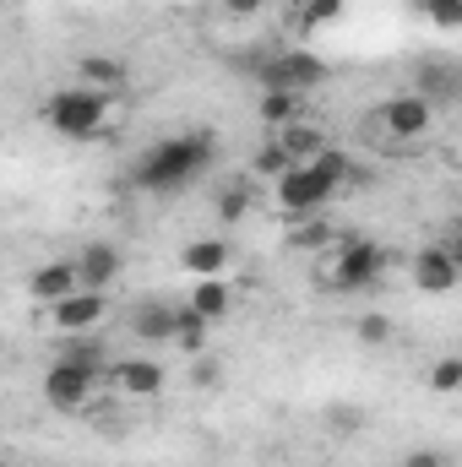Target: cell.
Returning <instances> with one entry per match:
<instances>
[{"label":"cell","instance_id":"obj_19","mask_svg":"<svg viewBox=\"0 0 462 467\" xmlns=\"http://www.w3.org/2000/svg\"><path fill=\"white\" fill-rule=\"evenodd\" d=\"M229 305H234V294H229V283H224V277H202V283L191 288V310H196L202 321H213V327L229 316Z\"/></svg>","mask_w":462,"mask_h":467},{"label":"cell","instance_id":"obj_22","mask_svg":"<svg viewBox=\"0 0 462 467\" xmlns=\"http://www.w3.org/2000/svg\"><path fill=\"white\" fill-rule=\"evenodd\" d=\"M207 332H213V321H202V316L185 305V316H180V332H174V348L191 353V358H202V353H207Z\"/></svg>","mask_w":462,"mask_h":467},{"label":"cell","instance_id":"obj_3","mask_svg":"<svg viewBox=\"0 0 462 467\" xmlns=\"http://www.w3.org/2000/svg\"><path fill=\"white\" fill-rule=\"evenodd\" d=\"M386 272V250L364 234H348L338 244V261H332V288L338 294H359V288H375Z\"/></svg>","mask_w":462,"mask_h":467},{"label":"cell","instance_id":"obj_5","mask_svg":"<svg viewBox=\"0 0 462 467\" xmlns=\"http://www.w3.org/2000/svg\"><path fill=\"white\" fill-rule=\"evenodd\" d=\"M272 196H278V207H283L289 218H316V213L338 196V185H332L316 163H294V169L272 185Z\"/></svg>","mask_w":462,"mask_h":467},{"label":"cell","instance_id":"obj_6","mask_svg":"<svg viewBox=\"0 0 462 467\" xmlns=\"http://www.w3.org/2000/svg\"><path fill=\"white\" fill-rule=\"evenodd\" d=\"M93 380H99V375H88V369L55 358V364L44 369V402H49L55 413H82V408H93Z\"/></svg>","mask_w":462,"mask_h":467},{"label":"cell","instance_id":"obj_4","mask_svg":"<svg viewBox=\"0 0 462 467\" xmlns=\"http://www.w3.org/2000/svg\"><path fill=\"white\" fill-rule=\"evenodd\" d=\"M256 77H261V88H283V93L310 99V93L327 82V60L310 55V49H289V55H267V60L256 66Z\"/></svg>","mask_w":462,"mask_h":467},{"label":"cell","instance_id":"obj_25","mask_svg":"<svg viewBox=\"0 0 462 467\" xmlns=\"http://www.w3.org/2000/svg\"><path fill=\"white\" fill-rule=\"evenodd\" d=\"M425 380H430V391H441V397H446V391H462V353H446V358H436Z\"/></svg>","mask_w":462,"mask_h":467},{"label":"cell","instance_id":"obj_29","mask_svg":"<svg viewBox=\"0 0 462 467\" xmlns=\"http://www.w3.org/2000/svg\"><path fill=\"white\" fill-rule=\"evenodd\" d=\"M353 332H359V343H370V348L392 343V321H386V316H359V321H353Z\"/></svg>","mask_w":462,"mask_h":467},{"label":"cell","instance_id":"obj_35","mask_svg":"<svg viewBox=\"0 0 462 467\" xmlns=\"http://www.w3.org/2000/svg\"><path fill=\"white\" fill-rule=\"evenodd\" d=\"M299 5H310V0H299Z\"/></svg>","mask_w":462,"mask_h":467},{"label":"cell","instance_id":"obj_20","mask_svg":"<svg viewBox=\"0 0 462 467\" xmlns=\"http://www.w3.org/2000/svg\"><path fill=\"white\" fill-rule=\"evenodd\" d=\"M60 358H66V364H77V369H88V375H104V369H115V364H110V348H104L93 332H77V337L60 348Z\"/></svg>","mask_w":462,"mask_h":467},{"label":"cell","instance_id":"obj_26","mask_svg":"<svg viewBox=\"0 0 462 467\" xmlns=\"http://www.w3.org/2000/svg\"><path fill=\"white\" fill-rule=\"evenodd\" d=\"M338 11H343V0H310V5H299L294 22H299V33H310V27H327Z\"/></svg>","mask_w":462,"mask_h":467},{"label":"cell","instance_id":"obj_11","mask_svg":"<svg viewBox=\"0 0 462 467\" xmlns=\"http://www.w3.org/2000/svg\"><path fill=\"white\" fill-rule=\"evenodd\" d=\"M229 261H234V250H229V239H224V234L191 239V244L180 250V272H191L196 283H202V277H224V272H229Z\"/></svg>","mask_w":462,"mask_h":467},{"label":"cell","instance_id":"obj_28","mask_svg":"<svg viewBox=\"0 0 462 467\" xmlns=\"http://www.w3.org/2000/svg\"><path fill=\"white\" fill-rule=\"evenodd\" d=\"M425 16H430L436 27L457 33V27H462V0H425Z\"/></svg>","mask_w":462,"mask_h":467},{"label":"cell","instance_id":"obj_30","mask_svg":"<svg viewBox=\"0 0 462 467\" xmlns=\"http://www.w3.org/2000/svg\"><path fill=\"white\" fill-rule=\"evenodd\" d=\"M397 467H452V457L436 451V446H414V451H403V462Z\"/></svg>","mask_w":462,"mask_h":467},{"label":"cell","instance_id":"obj_17","mask_svg":"<svg viewBox=\"0 0 462 467\" xmlns=\"http://www.w3.org/2000/svg\"><path fill=\"white\" fill-rule=\"evenodd\" d=\"M77 82L99 88V93H115V88H125V60H115V55H82L77 60Z\"/></svg>","mask_w":462,"mask_h":467},{"label":"cell","instance_id":"obj_31","mask_svg":"<svg viewBox=\"0 0 462 467\" xmlns=\"http://www.w3.org/2000/svg\"><path fill=\"white\" fill-rule=\"evenodd\" d=\"M191 375H196V386H218V380H224V375H218V364H213L207 353L196 358V369H191Z\"/></svg>","mask_w":462,"mask_h":467},{"label":"cell","instance_id":"obj_33","mask_svg":"<svg viewBox=\"0 0 462 467\" xmlns=\"http://www.w3.org/2000/svg\"><path fill=\"white\" fill-rule=\"evenodd\" d=\"M261 5H267V0H224L229 16H261Z\"/></svg>","mask_w":462,"mask_h":467},{"label":"cell","instance_id":"obj_2","mask_svg":"<svg viewBox=\"0 0 462 467\" xmlns=\"http://www.w3.org/2000/svg\"><path fill=\"white\" fill-rule=\"evenodd\" d=\"M44 119H49V130L66 136V141H93V136L104 130V119H110V93L82 88V82H77V88H60V93H49Z\"/></svg>","mask_w":462,"mask_h":467},{"label":"cell","instance_id":"obj_7","mask_svg":"<svg viewBox=\"0 0 462 467\" xmlns=\"http://www.w3.org/2000/svg\"><path fill=\"white\" fill-rule=\"evenodd\" d=\"M414 93L430 99L436 109H441V104H462V60H446V55L419 60V66H414Z\"/></svg>","mask_w":462,"mask_h":467},{"label":"cell","instance_id":"obj_16","mask_svg":"<svg viewBox=\"0 0 462 467\" xmlns=\"http://www.w3.org/2000/svg\"><path fill=\"white\" fill-rule=\"evenodd\" d=\"M278 141L294 152V163H316V158L332 147V141H327V130H321V125H310V119H294V125H283V130H278Z\"/></svg>","mask_w":462,"mask_h":467},{"label":"cell","instance_id":"obj_32","mask_svg":"<svg viewBox=\"0 0 462 467\" xmlns=\"http://www.w3.org/2000/svg\"><path fill=\"white\" fill-rule=\"evenodd\" d=\"M359 424H364L359 408H332V430H359Z\"/></svg>","mask_w":462,"mask_h":467},{"label":"cell","instance_id":"obj_24","mask_svg":"<svg viewBox=\"0 0 462 467\" xmlns=\"http://www.w3.org/2000/svg\"><path fill=\"white\" fill-rule=\"evenodd\" d=\"M316 169H321V174H327V180H332L338 191H343V185H359V163L348 158L343 147H327V152L316 158Z\"/></svg>","mask_w":462,"mask_h":467},{"label":"cell","instance_id":"obj_10","mask_svg":"<svg viewBox=\"0 0 462 467\" xmlns=\"http://www.w3.org/2000/svg\"><path fill=\"white\" fill-rule=\"evenodd\" d=\"M55 310V327L66 332V337H77V332H93L99 321H104V288H77L71 299H60V305H49Z\"/></svg>","mask_w":462,"mask_h":467},{"label":"cell","instance_id":"obj_14","mask_svg":"<svg viewBox=\"0 0 462 467\" xmlns=\"http://www.w3.org/2000/svg\"><path fill=\"white\" fill-rule=\"evenodd\" d=\"M180 305H169V299H147L136 316H131V327H136V337H147V343H174V332H180Z\"/></svg>","mask_w":462,"mask_h":467},{"label":"cell","instance_id":"obj_13","mask_svg":"<svg viewBox=\"0 0 462 467\" xmlns=\"http://www.w3.org/2000/svg\"><path fill=\"white\" fill-rule=\"evenodd\" d=\"M120 266H125V255H120L115 244H104V239H93V244H82V255H77V272H82V288H110L120 277Z\"/></svg>","mask_w":462,"mask_h":467},{"label":"cell","instance_id":"obj_8","mask_svg":"<svg viewBox=\"0 0 462 467\" xmlns=\"http://www.w3.org/2000/svg\"><path fill=\"white\" fill-rule=\"evenodd\" d=\"M381 125H386L397 141H419V136L436 125V104L419 99V93H397V99L381 104Z\"/></svg>","mask_w":462,"mask_h":467},{"label":"cell","instance_id":"obj_21","mask_svg":"<svg viewBox=\"0 0 462 467\" xmlns=\"http://www.w3.org/2000/svg\"><path fill=\"white\" fill-rule=\"evenodd\" d=\"M250 169H256L261 180H272V185H278V180H283V174L294 169V152H289V147H283V141L272 136L267 147H256V158H250Z\"/></svg>","mask_w":462,"mask_h":467},{"label":"cell","instance_id":"obj_1","mask_svg":"<svg viewBox=\"0 0 462 467\" xmlns=\"http://www.w3.org/2000/svg\"><path fill=\"white\" fill-rule=\"evenodd\" d=\"M213 158H218V141H213L207 130L163 136V141H152V147L136 158L131 185L147 191V196H180V191H191V185L213 169Z\"/></svg>","mask_w":462,"mask_h":467},{"label":"cell","instance_id":"obj_27","mask_svg":"<svg viewBox=\"0 0 462 467\" xmlns=\"http://www.w3.org/2000/svg\"><path fill=\"white\" fill-rule=\"evenodd\" d=\"M327 239H332V229H327V223H321V218H305V223H299V229L289 234V244H294V250H321V244H327Z\"/></svg>","mask_w":462,"mask_h":467},{"label":"cell","instance_id":"obj_9","mask_svg":"<svg viewBox=\"0 0 462 467\" xmlns=\"http://www.w3.org/2000/svg\"><path fill=\"white\" fill-rule=\"evenodd\" d=\"M408 272H414V288H419V294H452L462 283V266L446 244H425Z\"/></svg>","mask_w":462,"mask_h":467},{"label":"cell","instance_id":"obj_18","mask_svg":"<svg viewBox=\"0 0 462 467\" xmlns=\"http://www.w3.org/2000/svg\"><path fill=\"white\" fill-rule=\"evenodd\" d=\"M256 115H261V125L283 130V125L305 119V99H299V93H283V88H261V104H256Z\"/></svg>","mask_w":462,"mask_h":467},{"label":"cell","instance_id":"obj_34","mask_svg":"<svg viewBox=\"0 0 462 467\" xmlns=\"http://www.w3.org/2000/svg\"><path fill=\"white\" fill-rule=\"evenodd\" d=\"M446 250L457 255V266H462V218H457V223H452V234H446Z\"/></svg>","mask_w":462,"mask_h":467},{"label":"cell","instance_id":"obj_12","mask_svg":"<svg viewBox=\"0 0 462 467\" xmlns=\"http://www.w3.org/2000/svg\"><path fill=\"white\" fill-rule=\"evenodd\" d=\"M77 288H82L77 261H44V266L27 277V294H33L38 305H60V299H71Z\"/></svg>","mask_w":462,"mask_h":467},{"label":"cell","instance_id":"obj_15","mask_svg":"<svg viewBox=\"0 0 462 467\" xmlns=\"http://www.w3.org/2000/svg\"><path fill=\"white\" fill-rule=\"evenodd\" d=\"M110 375H115V386L125 397H158L163 391V364H152V358H125Z\"/></svg>","mask_w":462,"mask_h":467},{"label":"cell","instance_id":"obj_23","mask_svg":"<svg viewBox=\"0 0 462 467\" xmlns=\"http://www.w3.org/2000/svg\"><path fill=\"white\" fill-rule=\"evenodd\" d=\"M245 207H250V185H245V180H229V185L213 196L218 223H239V218H245Z\"/></svg>","mask_w":462,"mask_h":467}]
</instances>
